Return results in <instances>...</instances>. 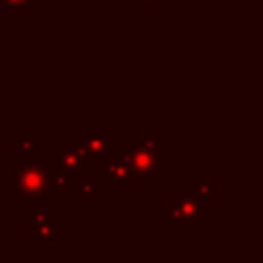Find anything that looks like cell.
Wrapping results in <instances>:
<instances>
[{"label": "cell", "instance_id": "6da1fadb", "mask_svg": "<svg viewBox=\"0 0 263 263\" xmlns=\"http://www.w3.org/2000/svg\"><path fill=\"white\" fill-rule=\"evenodd\" d=\"M49 164L45 158H31V160H21L12 173V189L10 197L12 199H39L45 197L51 189V179H49Z\"/></svg>", "mask_w": 263, "mask_h": 263}, {"label": "cell", "instance_id": "7a4b0ae2", "mask_svg": "<svg viewBox=\"0 0 263 263\" xmlns=\"http://www.w3.org/2000/svg\"><path fill=\"white\" fill-rule=\"evenodd\" d=\"M158 214L179 226H203L208 222V199L195 187H183L177 197L158 208Z\"/></svg>", "mask_w": 263, "mask_h": 263}, {"label": "cell", "instance_id": "3957f363", "mask_svg": "<svg viewBox=\"0 0 263 263\" xmlns=\"http://www.w3.org/2000/svg\"><path fill=\"white\" fill-rule=\"evenodd\" d=\"M121 154L134 179H160V150L140 142H121Z\"/></svg>", "mask_w": 263, "mask_h": 263}, {"label": "cell", "instance_id": "277c9868", "mask_svg": "<svg viewBox=\"0 0 263 263\" xmlns=\"http://www.w3.org/2000/svg\"><path fill=\"white\" fill-rule=\"evenodd\" d=\"M55 148H58V166L64 175H68L74 183V189L76 185L84 179V173H86V158L82 154V146H80V140H58L55 142Z\"/></svg>", "mask_w": 263, "mask_h": 263}, {"label": "cell", "instance_id": "5b68a950", "mask_svg": "<svg viewBox=\"0 0 263 263\" xmlns=\"http://www.w3.org/2000/svg\"><path fill=\"white\" fill-rule=\"evenodd\" d=\"M105 173H103V187L105 189H132L134 175L123 160L121 150H113L105 158Z\"/></svg>", "mask_w": 263, "mask_h": 263}, {"label": "cell", "instance_id": "8992f818", "mask_svg": "<svg viewBox=\"0 0 263 263\" xmlns=\"http://www.w3.org/2000/svg\"><path fill=\"white\" fill-rule=\"evenodd\" d=\"M80 146H82V154L86 160H105L115 150V144L111 140H107L105 136H97V134H86L80 140Z\"/></svg>", "mask_w": 263, "mask_h": 263}, {"label": "cell", "instance_id": "52a82bcc", "mask_svg": "<svg viewBox=\"0 0 263 263\" xmlns=\"http://www.w3.org/2000/svg\"><path fill=\"white\" fill-rule=\"evenodd\" d=\"M29 242H31V245H39V242L55 245V242H58V220H55L53 216H47V218L41 220L39 224H31Z\"/></svg>", "mask_w": 263, "mask_h": 263}, {"label": "cell", "instance_id": "ba28073f", "mask_svg": "<svg viewBox=\"0 0 263 263\" xmlns=\"http://www.w3.org/2000/svg\"><path fill=\"white\" fill-rule=\"evenodd\" d=\"M10 150L18 152L21 160H31V158H39V148L37 142H33V138L29 136V132H23L16 140L10 142Z\"/></svg>", "mask_w": 263, "mask_h": 263}, {"label": "cell", "instance_id": "9c48e42d", "mask_svg": "<svg viewBox=\"0 0 263 263\" xmlns=\"http://www.w3.org/2000/svg\"><path fill=\"white\" fill-rule=\"evenodd\" d=\"M49 179H51V189L58 193L60 199H64L68 195L70 189H74V183L68 175H64L60 168H51L49 171Z\"/></svg>", "mask_w": 263, "mask_h": 263}, {"label": "cell", "instance_id": "30bf717a", "mask_svg": "<svg viewBox=\"0 0 263 263\" xmlns=\"http://www.w3.org/2000/svg\"><path fill=\"white\" fill-rule=\"evenodd\" d=\"M76 189L80 199H101L105 195V187H99L92 179H86V177L76 185Z\"/></svg>", "mask_w": 263, "mask_h": 263}, {"label": "cell", "instance_id": "8fae6325", "mask_svg": "<svg viewBox=\"0 0 263 263\" xmlns=\"http://www.w3.org/2000/svg\"><path fill=\"white\" fill-rule=\"evenodd\" d=\"M0 6H4L6 10H37L39 2L37 0H0Z\"/></svg>", "mask_w": 263, "mask_h": 263}, {"label": "cell", "instance_id": "7c38bea8", "mask_svg": "<svg viewBox=\"0 0 263 263\" xmlns=\"http://www.w3.org/2000/svg\"><path fill=\"white\" fill-rule=\"evenodd\" d=\"M140 144L158 150V148H160V134H158V132H144V134L140 136Z\"/></svg>", "mask_w": 263, "mask_h": 263}, {"label": "cell", "instance_id": "4fadbf2b", "mask_svg": "<svg viewBox=\"0 0 263 263\" xmlns=\"http://www.w3.org/2000/svg\"><path fill=\"white\" fill-rule=\"evenodd\" d=\"M195 189L208 199V197H212V193H214V189H216V179H201Z\"/></svg>", "mask_w": 263, "mask_h": 263}, {"label": "cell", "instance_id": "5bb4252c", "mask_svg": "<svg viewBox=\"0 0 263 263\" xmlns=\"http://www.w3.org/2000/svg\"><path fill=\"white\" fill-rule=\"evenodd\" d=\"M49 214L43 210V208H39V205H33L31 210H29V222L31 224H39L41 220H45Z\"/></svg>", "mask_w": 263, "mask_h": 263}, {"label": "cell", "instance_id": "9a60e30c", "mask_svg": "<svg viewBox=\"0 0 263 263\" xmlns=\"http://www.w3.org/2000/svg\"><path fill=\"white\" fill-rule=\"evenodd\" d=\"M171 2H179V0H171Z\"/></svg>", "mask_w": 263, "mask_h": 263}, {"label": "cell", "instance_id": "2e32d148", "mask_svg": "<svg viewBox=\"0 0 263 263\" xmlns=\"http://www.w3.org/2000/svg\"><path fill=\"white\" fill-rule=\"evenodd\" d=\"M0 216H2V208H0Z\"/></svg>", "mask_w": 263, "mask_h": 263}, {"label": "cell", "instance_id": "e0dca14e", "mask_svg": "<svg viewBox=\"0 0 263 263\" xmlns=\"http://www.w3.org/2000/svg\"><path fill=\"white\" fill-rule=\"evenodd\" d=\"M197 2H205V0H197Z\"/></svg>", "mask_w": 263, "mask_h": 263}, {"label": "cell", "instance_id": "ac0fdd59", "mask_svg": "<svg viewBox=\"0 0 263 263\" xmlns=\"http://www.w3.org/2000/svg\"><path fill=\"white\" fill-rule=\"evenodd\" d=\"M150 2H154V0H150Z\"/></svg>", "mask_w": 263, "mask_h": 263}]
</instances>
